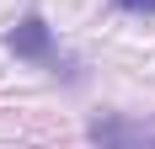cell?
Listing matches in <instances>:
<instances>
[{
  "label": "cell",
  "mask_w": 155,
  "mask_h": 149,
  "mask_svg": "<svg viewBox=\"0 0 155 149\" xmlns=\"http://www.w3.org/2000/svg\"><path fill=\"white\" fill-rule=\"evenodd\" d=\"M5 53L21 59V64H54L59 48H54V27H48V16H43V11H27L11 32H5Z\"/></svg>",
  "instance_id": "cell-1"
},
{
  "label": "cell",
  "mask_w": 155,
  "mask_h": 149,
  "mask_svg": "<svg viewBox=\"0 0 155 149\" xmlns=\"http://www.w3.org/2000/svg\"><path fill=\"white\" fill-rule=\"evenodd\" d=\"M86 138H91V149H155V133H144L134 117H123V112H102V117L86 122Z\"/></svg>",
  "instance_id": "cell-2"
},
{
  "label": "cell",
  "mask_w": 155,
  "mask_h": 149,
  "mask_svg": "<svg viewBox=\"0 0 155 149\" xmlns=\"http://www.w3.org/2000/svg\"><path fill=\"white\" fill-rule=\"evenodd\" d=\"M107 5L123 16H155V0H107Z\"/></svg>",
  "instance_id": "cell-3"
}]
</instances>
